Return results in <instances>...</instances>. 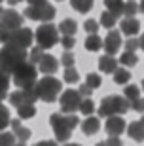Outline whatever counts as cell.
Returning a JSON list of instances; mask_svg holds the SVG:
<instances>
[{"label": "cell", "instance_id": "obj_25", "mask_svg": "<svg viewBox=\"0 0 144 146\" xmlns=\"http://www.w3.org/2000/svg\"><path fill=\"white\" fill-rule=\"evenodd\" d=\"M70 6H72V10L80 11V13H87L93 8V0H70Z\"/></svg>", "mask_w": 144, "mask_h": 146}, {"label": "cell", "instance_id": "obj_44", "mask_svg": "<svg viewBox=\"0 0 144 146\" xmlns=\"http://www.w3.org/2000/svg\"><path fill=\"white\" fill-rule=\"evenodd\" d=\"M34 146H57V142H55V141H40V142H36Z\"/></svg>", "mask_w": 144, "mask_h": 146}, {"label": "cell", "instance_id": "obj_1", "mask_svg": "<svg viewBox=\"0 0 144 146\" xmlns=\"http://www.w3.org/2000/svg\"><path fill=\"white\" fill-rule=\"evenodd\" d=\"M49 123H51V129L55 133V142H66L72 135V131L78 127L80 119L74 114H61L55 112L49 116Z\"/></svg>", "mask_w": 144, "mask_h": 146}, {"label": "cell", "instance_id": "obj_38", "mask_svg": "<svg viewBox=\"0 0 144 146\" xmlns=\"http://www.w3.org/2000/svg\"><path fill=\"white\" fill-rule=\"evenodd\" d=\"M59 42H61V46H63L66 51H70V49L76 46V40H74V36H61L59 38Z\"/></svg>", "mask_w": 144, "mask_h": 146}, {"label": "cell", "instance_id": "obj_34", "mask_svg": "<svg viewBox=\"0 0 144 146\" xmlns=\"http://www.w3.org/2000/svg\"><path fill=\"white\" fill-rule=\"evenodd\" d=\"M42 55H44V49L42 48H32L31 49V53H29V63H32V65L36 66L38 63H40V59H42Z\"/></svg>", "mask_w": 144, "mask_h": 146}, {"label": "cell", "instance_id": "obj_52", "mask_svg": "<svg viewBox=\"0 0 144 146\" xmlns=\"http://www.w3.org/2000/svg\"><path fill=\"white\" fill-rule=\"evenodd\" d=\"M139 121H140V125H142V127H144V114H142V118H140Z\"/></svg>", "mask_w": 144, "mask_h": 146}, {"label": "cell", "instance_id": "obj_15", "mask_svg": "<svg viewBox=\"0 0 144 146\" xmlns=\"http://www.w3.org/2000/svg\"><path fill=\"white\" fill-rule=\"evenodd\" d=\"M119 31H121L125 36L133 38V36H137V33L140 31V21L135 19V17H125V19H121V23H119Z\"/></svg>", "mask_w": 144, "mask_h": 146}, {"label": "cell", "instance_id": "obj_35", "mask_svg": "<svg viewBox=\"0 0 144 146\" xmlns=\"http://www.w3.org/2000/svg\"><path fill=\"white\" fill-rule=\"evenodd\" d=\"M86 86L89 87V89H97V87H101V76H99V74H95V72L87 74Z\"/></svg>", "mask_w": 144, "mask_h": 146}, {"label": "cell", "instance_id": "obj_5", "mask_svg": "<svg viewBox=\"0 0 144 146\" xmlns=\"http://www.w3.org/2000/svg\"><path fill=\"white\" fill-rule=\"evenodd\" d=\"M129 110V103L121 95H108L101 101L99 106V116L101 118H110V116H123Z\"/></svg>", "mask_w": 144, "mask_h": 146}, {"label": "cell", "instance_id": "obj_36", "mask_svg": "<svg viewBox=\"0 0 144 146\" xmlns=\"http://www.w3.org/2000/svg\"><path fill=\"white\" fill-rule=\"evenodd\" d=\"M15 137H13V133H6V131H2L0 133V146H13L15 144Z\"/></svg>", "mask_w": 144, "mask_h": 146}, {"label": "cell", "instance_id": "obj_10", "mask_svg": "<svg viewBox=\"0 0 144 146\" xmlns=\"http://www.w3.org/2000/svg\"><path fill=\"white\" fill-rule=\"evenodd\" d=\"M21 25H23V15L19 11L11 10V8L2 11V15H0V29L4 33H13L17 29H21Z\"/></svg>", "mask_w": 144, "mask_h": 146}, {"label": "cell", "instance_id": "obj_50", "mask_svg": "<svg viewBox=\"0 0 144 146\" xmlns=\"http://www.w3.org/2000/svg\"><path fill=\"white\" fill-rule=\"evenodd\" d=\"M139 10H140V11H142V13H144V0H142V2H140V4H139Z\"/></svg>", "mask_w": 144, "mask_h": 146}, {"label": "cell", "instance_id": "obj_21", "mask_svg": "<svg viewBox=\"0 0 144 146\" xmlns=\"http://www.w3.org/2000/svg\"><path fill=\"white\" fill-rule=\"evenodd\" d=\"M129 133V137L137 142H144V127L140 125V121H131L129 127H125Z\"/></svg>", "mask_w": 144, "mask_h": 146}, {"label": "cell", "instance_id": "obj_3", "mask_svg": "<svg viewBox=\"0 0 144 146\" xmlns=\"http://www.w3.org/2000/svg\"><path fill=\"white\" fill-rule=\"evenodd\" d=\"M27 61V51L25 49H17V48H10L4 46L0 49V68L6 70L11 76V72L15 70L17 66H21Z\"/></svg>", "mask_w": 144, "mask_h": 146}, {"label": "cell", "instance_id": "obj_53", "mask_svg": "<svg viewBox=\"0 0 144 146\" xmlns=\"http://www.w3.org/2000/svg\"><path fill=\"white\" fill-rule=\"evenodd\" d=\"M2 11H4V8H2V4H0V15H2Z\"/></svg>", "mask_w": 144, "mask_h": 146}, {"label": "cell", "instance_id": "obj_17", "mask_svg": "<svg viewBox=\"0 0 144 146\" xmlns=\"http://www.w3.org/2000/svg\"><path fill=\"white\" fill-rule=\"evenodd\" d=\"M101 129V121H99V118H95V116H87L84 121H82V131H84V135H95L97 131Z\"/></svg>", "mask_w": 144, "mask_h": 146}, {"label": "cell", "instance_id": "obj_33", "mask_svg": "<svg viewBox=\"0 0 144 146\" xmlns=\"http://www.w3.org/2000/svg\"><path fill=\"white\" fill-rule=\"evenodd\" d=\"M80 112L82 114H86V118L87 116H91V114L95 112V103L89 99H82V104H80Z\"/></svg>", "mask_w": 144, "mask_h": 146}, {"label": "cell", "instance_id": "obj_12", "mask_svg": "<svg viewBox=\"0 0 144 146\" xmlns=\"http://www.w3.org/2000/svg\"><path fill=\"white\" fill-rule=\"evenodd\" d=\"M119 48H121V34H119V31H110L106 34V38L102 40V49L106 51V55L114 57L119 51Z\"/></svg>", "mask_w": 144, "mask_h": 146}, {"label": "cell", "instance_id": "obj_43", "mask_svg": "<svg viewBox=\"0 0 144 146\" xmlns=\"http://www.w3.org/2000/svg\"><path fill=\"white\" fill-rule=\"evenodd\" d=\"M78 93H80V97H82V99H89V97H91V93H93V89H89V87L84 84V86H80Z\"/></svg>", "mask_w": 144, "mask_h": 146}, {"label": "cell", "instance_id": "obj_39", "mask_svg": "<svg viewBox=\"0 0 144 146\" xmlns=\"http://www.w3.org/2000/svg\"><path fill=\"white\" fill-rule=\"evenodd\" d=\"M61 63L64 65V68H70V66H74V53H72V51H64L63 57H61Z\"/></svg>", "mask_w": 144, "mask_h": 146}, {"label": "cell", "instance_id": "obj_30", "mask_svg": "<svg viewBox=\"0 0 144 146\" xmlns=\"http://www.w3.org/2000/svg\"><path fill=\"white\" fill-rule=\"evenodd\" d=\"M11 118H10V110H8V106H4V104L0 103V133L10 125Z\"/></svg>", "mask_w": 144, "mask_h": 146}, {"label": "cell", "instance_id": "obj_26", "mask_svg": "<svg viewBox=\"0 0 144 146\" xmlns=\"http://www.w3.org/2000/svg\"><path fill=\"white\" fill-rule=\"evenodd\" d=\"M114 84H117V86H125V84H129V80H131V74H129L127 68H116V72H114Z\"/></svg>", "mask_w": 144, "mask_h": 146}, {"label": "cell", "instance_id": "obj_46", "mask_svg": "<svg viewBox=\"0 0 144 146\" xmlns=\"http://www.w3.org/2000/svg\"><path fill=\"white\" fill-rule=\"evenodd\" d=\"M6 36H8V33H4V31L0 29V44H4V42H6Z\"/></svg>", "mask_w": 144, "mask_h": 146}, {"label": "cell", "instance_id": "obj_13", "mask_svg": "<svg viewBox=\"0 0 144 146\" xmlns=\"http://www.w3.org/2000/svg\"><path fill=\"white\" fill-rule=\"evenodd\" d=\"M125 119L121 118V116H110V118H106V121H104V131H106L110 137H119L125 131Z\"/></svg>", "mask_w": 144, "mask_h": 146}, {"label": "cell", "instance_id": "obj_14", "mask_svg": "<svg viewBox=\"0 0 144 146\" xmlns=\"http://www.w3.org/2000/svg\"><path fill=\"white\" fill-rule=\"evenodd\" d=\"M38 68H40V72L46 76H51L57 72L59 68V61L57 57H53V55H49V53H44L42 55V59H40V63H38Z\"/></svg>", "mask_w": 144, "mask_h": 146}, {"label": "cell", "instance_id": "obj_56", "mask_svg": "<svg viewBox=\"0 0 144 146\" xmlns=\"http://www.w3.org/2000/svg\"><path fill=\"white\" fill-rule=\"evenodd\" d=\"M57 2H59V0H57Z\"/></svg>", "mask_w": 144, "mask_h": 146}, {"label": "cell", "instance_id": "obj_19", "mask_svg": "<svg viewBox=\"0 0 144 146\" xmlns=\"http://www.w3.org/2000/svg\"><path fill=\"white\" fill-rule=\"evenodd\" d=\"M57 31L63 36H74L76 34V31H78V23L74 21V19H63V21L59 23V27H57Z\"/></svg>", "mask_w": 144, "mask_h": 146}, {"label": "cell", "instance_id": "obj_28", "mask_svg": "<svg viewBox=\"0 0 144 146\" xmlns=\"http://www.w3.org/2000/svg\"><path fill=\"white\" fill-rule=\"evenodd\" d=\"M17 114H19V119H29L36 116V106L34 104H25V106H19L17 108Z\"/></svg>", "mask_w": 144, "mask_h": 146}, {"label": "cell", "instance_id": "obj_27", "mask_svg": "<svg viewBox=\"0 0 144 146\" xmlns=\"http://www.w3.org/2000/svg\"><path fill=\"white\" fill-rule=\"evenodd\" d=\"M97 23H99V25H102L104 29H114V27H116V23H117V19L112 15V13H108V11L104 10L101 13V19H99Z\"/></svg>", "mask_w": 144, "mask_h": 146}, {"label": "cell", "instance_id": "obj_18", "mask_svg": "<svg viewBox=\"0 0 144 146\" xmlns=\"http://www.w3.org/2000/svg\"><path fill=\"white\" fill-rule=\"evenodd\" d=\"M99 68L104 74H114L117 68V59H114L110 55H102L101 59H99Z\"/></svg>", "mask_w": 144, "mask_h": 146}, {"label": "cell", "instance_id": "obj_40", "mask_svg": "<svg viewBox=\"0 0 144 146\" xmlns=\"http://www.w3.org/2000/svg\"><path fill=\"white\" fill-rule=\"evenodd\" d=\"M97 146H123V142H121L119 137H108L106 141L97 142Z\"/></svg>", "mask_w": 144, "mask_h": 146}, {"label": "cell", "instance_id": "obj_6", "mask_svg": "<svg viewBox=\"0 0 144 146\" xmlns=\"http://www.w3.org/2000/svg\"><path fill=\"white\" fill-rule=\"evenodd\" d=\"M59 31L55 25H51V23H42L40 27L36 29V34H34V40L38 42V48L42 49H49L53 48L55 44L59 42Z\"/></svg>", "mask_w": 144, "mask_h": 146}, {"label": "cell", "instance_id": "obj_47", "mask_svg": "<svg viewBox=\"0 0 144 146\" xmlns=\"http://www.w3.org/2000/svg\"><path fill=\"white\" fill-rule=\"evenodd\" d=\"M139 48H142V49H144V34L139 38Z\"/></svg>", "mask_w": 144, "mask_h": 146}, {"label": "cell", "instance_id": "obj_42", "mask_svg": "<svg viewBox=\"0 0 144 146\" xmlns=\"http://www.w3.org/2000/svg\"><path fill=\"white\" fill-rule=\"evenodd\" d=\"M129 108H133V110H137V112H142V114H144V99H142V97L137 99V101H135V103L131 104Z\"/></svg>", "mask_w": 144, "mask_h": 146}, {"label": "cell", "instance_id": "obj_2", "mask_svg": "<svg viewBox=\"0 0 144 146\" xmlns=\"http://www.w3.org/2000/svg\"><path fill=\"white\" fill-rule=\"evenodd\" d=\"M34 93H36L38 99H42L44 103H53L63 93V84H61V80H57L53 76H44L42 80L36 82Z\"/></svg>", "mask_w": 144, "mask_h": 146}, {"label": "cell", "instance_id": "obj_22", "mask_svg": "<svg viewBox=\"0 0 144 146\" xmlns=\"http://www.w3.org/2000/svg\"><path fill=\"white\" fill-rule=\"evenodd\" d=\"M102 48V38L99 34H87L86 38V49L87 51H99Z\"/></svg>", "mask_w": 144, "mask_h": 146}, {"label": "cell", "instance_id": "obj_7", "mask_svg": "<svg viewBox=\"0 0 144 146\" xmlns=\"http://www.w3.org/2000/svg\"><path fill=\"white\" fill-rule=\"evenodd\" d=\"M32 40H34V33H32L31 29H17L13 33H8L6 36V46H10V48H17V49H25L27 51L29 46H32Z\"/></svg>", "mask_w": 144, "mask_h": 146}, {"label": "cell", "instance_id": "obj_41", "mask_svg": "<svg viewBox=\"0 0 144 146\" xmlns=\"http://www.w3.org/2000/svg\"><path fill=\"white\" fill-rule=\"evenodd\" d=\"M84 29H86L89 34H97V31H99V23H97L95 19H86V23H84Z\"/></svg>", "mask_w": 144, "mask_h": 146}, {"label": "cell", "instance_id": "obj_32", "mask_svg": "<svg viewBox=\"0 0 144 146\" xmlns=\"http://www.w3.org/2000/svg\"><path fill=\"white\" fill-rule=\"evenodd\" d=\"M137 11H139V4H137L135 0H125L123 15H125V17H133V15H137Z\"/></svg>", "mask_w": 144, "mask_h": 146}, {"label": "cell", "instance_id": "obj_11", "mask_svg": "<svg viewBox=\"0 0 144 146\" xmlns=\"http://www.w3.org/2000/svg\"><path fill=\"white\" fill-rule=\"evenodd\" d=\"M8 99H10V104H11V106H15V108L25 106V104H34L38 101L36 93H34V87H31V89L11 91V95H8Z\"/></svg>", "mask_w": 144, "mask_h": 146}, {"label": "cell", "instance_id": "obj_4", "mask_svg": "<svg viewBox=\"0 0 144 146\" xmlns=\"http://www.w3.org/2000/svg\"><path fill=\"white\" fill-rule=\"evenodd\" d=\"M11 76H13V84L19 89H31L38 82V68L32 63L25 61L21 66H17L15 70L11 72Z\"/></svg>", "mask_w": 144, "mask_h": 146}, {"label": "cell", "instance_id": "obj_24", "mask_svg": "<svg viewBox=\"0 0 144 146\" xmlns=\"http://www.w3.org/2000/svg\"><path fill=\"white\" fill-rule=\"evenodd\" d=\"M123 99L129 103V106L137 101V99H140V91L137 86H125V89H123Z\"/></svg>", "mask_w": 144, "mask_h": 146}, {"label": "cell", "instance_id": "obj_16", "mask_svg": "<svg viewBox=\"0 0 144 146\" xmlns=\"http://www.w3.org/2000/svg\"><path fill=\"white\" fill-rule=\"evenodd\" d=\"M11 133H13V137H15L17 142H27L29 139H31V129H27L25 125L21 123V119H11Z\"/></svg>", "mask_w": 144, "mask_h": 146}, {"label": "cell", "instance_id": "obj_9", "mask_svg": "<svg viewBox=\"0 0 144 146\" xmlns=\"http://www.w3.org/2000/svg\"><path fill=\"white\" fill-rule=\"evenodd\" d=\"M82 97L78 89H64L59 97V106H61V114H74L76 110H80Z\"/></svg>", "mask_w": 144, "mask_h": 146}, {"label": "cell", "instance_id": "obj_37", "mask_svg": "<svg viewBox=\"0 0 144 146\" xmlns=\"http://www.w3.org/2000/svg\"><path fill=\"white\" fill-rule=\"evenodd\" d=\"M123 48H125V51H131V53H135V49H139V38H127L125 40V44H121Z\"/></svg>", "mask_w": 144, "mask_h": 146}, {"label": "cell", "instance_id": "obj_51", "mask_svg": "<svg viewBox=\"0 0 144 146\" xmlns=\"http://www.w3.org/2000/svg\"><path fill=\"white\" fill-rule=\"evenodd\" d=\"M13 146H27V142H15Z\"/></svg>", "mask_w": 144, "mask_h": 146}, {"label": "cell", "instance_id": "obj_29", "mask_svg": "<svg viewBox=\"0 0 144 146\" xmlns=\"http://www.w3.org/2000/svg\"><path fill=\"white\" fill-rule=\"evenodd\" d=\"M117 63H121L123 66H135L139 63V57L135 53H131V51H123V53L119 55V61H117Z\"/></svg>", "mask_w": 144, "mask_h": 146}, {"label": "cell", "instance_id": "obj_20", "mask_svg": "<svg viewBox=\"0 0 144 146\" xmlns=\"http://www.w3.org/2000/svg\"><path fill=\"white\" fill-rule=\"evenodd\" d=\"M104 6H106V11L108 13H112L114 17H119L123 15V6H125V0H102Z\"/></svg>", "mask_w": 144, "mask_h": 146}, {"label": "cell", "instance_id": "obj_23", "mask_svg": "<svg viewBox=\"0 0 144 146\" xmlns=\"http://www.w3.org/2000/svg\"><path fill=\"white\" fill-rule=\"evenodd\" d=\"M8 89H10V74L0 68V103L8 97Z\"/></svg>", "mask_w": 144, "mask_h": 146}, {"label": "cell", "instance_id": "obj_54", "mask_svg": "<svg viewBox=\"0 0 144 146\" xmlns=\"http://www.w3.org/2000/svg\"><path fill=\"white\" fill-rule=\"evenodd\" d=\"M142 89H144V80H142Z\"/></svg>", "mask_w": 144, "mask_h": 146}, {"label": "cell", "instance_id": "obj_49", "mask_svg": "<svg viewBox=\"0 0 144 146\" xmlns=\"http://www.w3.org/2000/svg\"><path fill=\"white\" fill-rule=\"evenodd\" d=\"M63 146H82V144H78V142H66V144H63Z\"/></svg>", "mask_w": 144, "mask_h": 146}, {"label": "cell", "instance_id": "obj_8", "mask_svg": "<svg viewBox=\"0 0 144 146\" xmlns=\"http://www.w3.org/2000/svg\"><path fill=\"white\" fill-rule=\"evenodd\" d=\"M23 15H27L32 21H42V23H49L55 17V8L49 2H44L40 6H27V10Z\"/></svg>", "mask_w": 144, "mask_h": 146}, {"label": "cell", "instance_id": "obj_55", "mask_svg": "<svg viewBox=\"0 0 144 146\" xmlns=\"http://www.w3.org/2000/svg\"><path fill=\"white\" fill-rule=\"evenodd\" d=\"M2 2H4V0H0V4H2Z\"/></svg>", "mask_w": 144, "mask_h": 146}, {"label": "cell", "instance_id": "obj_48", "mask_svg": "<svg viewBox=\"0 0 144 146\" xmlns=\"http://www.w3.org/2000/svg\"><path fill=\"white\" fill-rule=\"evenodd\" d=\"M6 2H10V6H15V4H19L21 0H6Z\"/></svg>", "mask_w": 144, "mask_h": 146}, {"label": "cell", "instance_id": "obj_45", "mask_svg": "<svg viewBox=\"0 0 144 146\" xmlns=\"http://www.w3.org/2000/svg\"><path fill=\"white\" fill-rule=\"evenodd\" d=\"M44 2H48V0H27L29 6H40V4H44Z\"/></svg>", "mask_w": 144, "mask_h": 146}, {"label": "cell", "instance_id": "obj_31", "mask_svg": "<svg viewBox=\"0 0 144 146\" xmlns=\"http://www.w3.org/2000/svg\"><path fill=\"white\" fill-rule=\"evenodd\" d=\"M63 80L66 82V84H78V82H80V74H78V70H76L74 66H70V68H64Z\"/></svg>", "mask_w": 144, "mask_h": 146}]
</instances>
